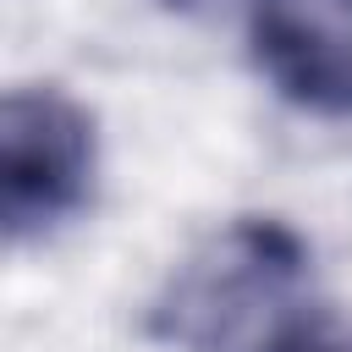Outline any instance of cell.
<instances>
[{"instance_id":"6da1fadb","label":"cell","mask_w":352,"mask_h":352,"mask_svg":"<svg viewBox=\"0 0 352 352\" xmlns=\"http://www.w3.org/2000/svg\"><path fill=\"white\" fill-rule=\"evenodd\" d=\"M314 248L280 214L198 236L148 297L143 330L170 352H286L314 324Z\"/></svg>"},{"instance_id":"7a4b0ae2","label":"cell","mask_w":352,"mask_h":352,"mask_svg":"<svg viewBox=\"0 0 352 352\" xmlns=\"http://www.w3.org/2000/svg\"><path fill=\"white\" fill-rule=\"evenodd\" d=\"M99 176V126L55 82H22L0 104V226L6 242H44L77 220Z\"/></svg>"},{"instance_id":"3957f363","label":"cell","mask_w":352,"mask_h":352,"mask_svg":"<svg viewBox=\"0 0 352 352\" xmlns=\"http://www.w3.org/2000/svg\"><path fill=\"white\" fill-rule=\"evenodd\" d=\"M248 50L286 104L352 121V0H253Z\"/></svg>"},{"instance_id":"277c9868","label":"cell","mask_w":352,"mask_h":352,"mask_svg":"<svg viewBox=\"0 0 352 352\" xmlns=\"http://www.w3.org/2000/svg\"><path fill=\"white\" fill-rule=\"evenodd\" d=\"M286 352H352V330H341V324H330V319H314Z\"/></svg>"},{"instance_id":"5b68a950","label":"cell","mask_w":352,"mask_h":352,"mask_svg":"<svg viewBox=\"0 0 352 352\" xmlns=\"http://www.w3.org/2000/svg\"><path fill=\"white\" fill-rule=\"evenodd\" d=\"M160 11L170 16H192V22H214V16H231V11H253V0H154Z\"/></svg>"}]
</instances>
